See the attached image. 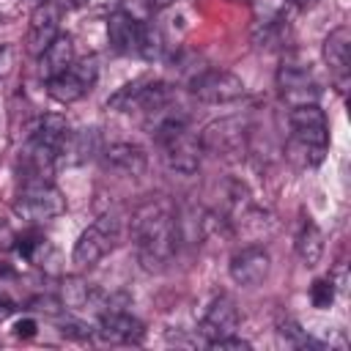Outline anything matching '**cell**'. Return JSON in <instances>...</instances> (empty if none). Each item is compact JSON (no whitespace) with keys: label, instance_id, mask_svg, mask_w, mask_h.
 Returning <instances> with one entry per match:
<instances>
[{"label":"cell","instance_id":"7a4b0ae2","mask_svg":"<svg viewBox=\"0 0 351 351\" xmlns=\"http://www.w3.org/2000/svg\"><path fill=\"white\" fill-rule=\"evenodd\" d=\"M288 159L302 167H315L329 148V121L318 104H299L288 112Z\"/></svg>","mask_w":351,"mask_h":351},{"label":"cell","instance_id":"83f0119b","mask_svg":"<svg viewBox=\"0 0 351 351\" xmlns=\"http://www.w3.org/2000/svg\"><path fill=\"white\" fill-rule=\"evenodd\" d=\"M148 3H151L154 11H159V8H167V5H173V3H178V0H148Z\"/></svg>","mask_w":351,"mask_h":351},{"label":"cell","instance_id":"30bf717a","mask_svg":"<svg viewBox=\"0 0 351 351\" xmlns=\"http://www.w3.org/2000/svg\"><path fill=\"white\" fill-rule=\"evenodd\" d=\"M269 269H271V258L261 244H247V247L236 250L230 255V263H228L230 280L236 285H244V288L263 282L269 277Z\"/></svg>","mask_w":351,"mask_h":351},{"label":"cell","instance_id":"7402d4cb","mask_svg":"<svg viewBox=\"0 0 351 351\" xmlns=\"http://www.w3.org/2000/svg\"><path fill=\"white\" fill-rule=\"evenodd\" d=\"M208 348H214V351H225V348H230V351H247L250 343L241 340V337H236V335L230 332V335H222V337L208 340Z\"/></svg>","mask_w":351,"mask_h":351},{"label":"cell","instance_id":"8fae6325","mask_svg":"<svg viewBox=\"0 0 351 351\" xmlns=\"http://www.w3.org/2000/svg\"><path fill=\"white\" fill-rule=\"evenodd\" d=\"M321 55H324V63L337 85L340 93H346L348 88V74H351V30L346 25L335 27L326 38H324V47H321Z\"/></svg>","mask_w":351,"mask_h":351},{"label":"cell","instance_id":"f546056e","mask_svg":"<svg viewBox=\"0 0 351 351\" xmlns=\"http://www.w3.org/2000/svg\"><path fill=\"white\" fill-rule=\"evenodd\" d=\"M228 3H247V0H228Z\"/></svg>","mask_w":351,"mask_h":351},{"label":"cell","instance_id":"ba28073f","mask_svg":"<svg viewBox=\"0 0 351 351\" xmlns=\"http://www.w3.org/2000/svg\"><path fill=\"white\" fill-rule=\"evenodd\" d=\"M197 140L203 145V154H214V156L239 154L244 148V143H247V121L239 118V115L217 118V121L203 126Z\"/></svg>","mask_w":351,"mask_h":351},{"label":"cell","instance_id":"f1b7e54d","mask_svg":"<svg viewBox=\"0 0 351 351\" xmlns=\"http://www.w3.org/2000/svg\"><path fill=\"white\" fill-rule=\"evenodd\" d=\"M291 3H293V5H299V8H310L315 0H291Z\"/></svg>","mask_w":351,"mask_h":351},{"label":"cell","instance_id":"2e32d148","mask_svg":"<svg viewBox=\"0 0 351 351\" xmlns=\"http://www.w3.org/2000/svg\"><path fill=\"white\" fill-rule=\"evenodd\" d=\"M140 19L126 11V8H118L107 16V38H110V47L121 55H137V41H140Z\"/></svg>","mask_w":351,"mask_h":351},{"label":"cell","instance_id":"484cf974","mask_svg":"<svg viewBox=\"0 0 351 351\" xmlns=\"http://www.w3.org/2000/svg\"><path fill=\"white\" fill-rule=\"evenodd\" d=\"M14 335L16 337H33L36 335V321L33 318H22L14 324Z\"/></svg>","mask_w":351,"mask_h":351},{"label":"cell","instance_id":"ffe728a7","mask_svg":"<svg viewBox=\"0 0 351 351\" xmlns=\"http://www.w3.org/2000/svg\"><path fill=\"white\" fill-rule=\"evenodd\" d=\"M162 52H165V38H162L159 27L151 25V22H143V25H140L137 55L145 58V60H156V58H162Z\"/></svg>","mask_w":351,"mask_h":351},{"label":"cell","instance_id":"1f68e13d","mask_svg":"<svg viewBox=\"0 0 351 351\" xmlns=\"http://www.w3.org/2000/svg\"><path fill=\"white\" fill-rule=\"evenodd\" d=\"M36 3H38V5H41V3H47V0H36Z\"/></svg>","mask_w":351,"mask_h":351},{"label":"cell","instance_id":"8992f818","mask_svg":"<svg viewBox=\"0 0 351 351\" xmlns=\"http://www.w3.org/2000/svg\"><path fill=\"white\" fill-rule=\"evenodd\" d=\"M189 90L203 104H230L247 93V85L228 69H197L189 74Z\"/></svg>","mask_w":351,"mask_h":351},{"label":"cell","instance_id":"cb8c5ba5","mask_svg":"<svg viewBox=\"0 0 351 351\" xmlns=\"http://www.w3.org/2000/svg\"><path fill=\"white\" fill-rule=\"evenodd\" d=\"M60 332L69 335V337H77V340H88V337L93 335L88 324H82V321H71V318L60 321Z\"/></svg>","mask_w":351,"mask_h":351},{"label":"cell","instance_id":"6da1fadb","mask_svg":"<svg viewBox=\"0 0 351 351\" xmlns=\"http://www.w3.org/2000/svg\"><path fill=\"white\" fill-rule=\"evenodd\" d=\"M129 233L134 241V252L137 261L143 263L145 271H162L181 241V230H178V211L170 200L156 197L143 203L129 222Z\"/></svg>","mask_w":351,"mask_h":351},{"label":"cell","instance_id":"4dcf8cb0","mask_svg":"<svg viewBox=\"0 0 351 351\" xmlns=\"http://www.w3.org/2000/svg\"><path fill=\"white\" fill-rule=\"evenodd\" d=\"M3 22H5V16H3V14H0V25H3Z\"/></svg>","mask_w":351,"mask_h":351},{"label":"cell","instance_id":"9c48e42d","mask_svg":"<svg viewBox=\"0 0 351 351\" xmlns=\"http://www.w3.org/2000/svg\"><path fill=\"white\" fill-rule=\"evenodd\" d=\"M99 156H101L104 170H110L121 178H140L148 170V154L137 143H126V140L110 143V145L101 148Z\"/></svg>","mask_w":351,"mask_h":351},{"label":"cell","instance_id":"3957f363","mask_svg":"<svg viewBox=\"0 0 351 351\" xmlns=\"http://www.w3.org/2000/svg\"><path fill=\"white\" fill-rule=\"evenodd\" d=\"M66 211V197L52 181H33L22 184L16 200H14V214L30 225H44L58 219Z\"/></svg>","mask_w":351,"mask_h":351},{"label":"cell","instance_id":"9a60e30c","mask_svg":"<svg viewBox=\"0 0 351 351\" xmlns=\"http://www.w3.org/2000/svg\"><path fill=\"white\" fill-rule=\"evenodd\" d=\"M58 22H60V5L55 0L36 5L33 16H30V27H27V49L33 55H41L52 44V38L60 33Z\"/></svg>","mask_w":351,"mask_h":351},{"label":"cell","instance_id":"5b68a950","mask_svg":"<svg viewBox=\"0 0 351 351\" xmlns=\"http://www.w3.org/2000/svg\"><path fill=\"white\" fill-rule=\"evenodd\" d=\"M96 80H99V60L93 55L80 58V60L74 58L69 69L47 80V93L60 104H74L93 90Z\"/></svg>","mask_w":351,"mask_h":351},{"label":"cell","instance_id":"ac0fdd59","mask_svg":"<svg viewBox=\"0 0 351 351\" xmlns=\"http://www.w3.org/2000/svg\"><path fill=\"white\" fill-rule=\"evenodd\" d=\"M296 255L304 266H315L324 255V233L321 228L307 217L296 233Z\"/></svg>","mask_w":351,"mask_h":351},{"label":"cell","instance_id":"d4e9b609","mask_svg":"<svg viewBox=\"0 0 351 351\" xmlns=\"http://www.w3.org/2000/svg\"><path fill=\"white\" fill-rule=\"evenodd\" d=\"M30 307L38 310V313H47V315H58L63 304H60V299H55V296H36V299L30 302Z\"/></svg>","mask_w":351,"mask_h":351},{"label":"cell","instance_id":"4fadbf2b","mask_svg":"<svg viewBox=\"0 0 351 351\" xmlns=\"http://www.w3.org/2000/svg\"><path fill=\"white\" fill-rule=\"evenodd\" d=\"M96 335L104 343H140L145 329L134 315H129L121 307H112V310H101L99 313Z\"/></svg>","mask_w":351,"mask_h":351},{"label":"cell","instance_id":"603a6c76","mask_svg":"<svg viewBox=\"0 0 351 351\" xmlns=\"http://www.w3.org/2000/svg\"><path fill=\"white\" fill-rule=\"evenodd\" d=\"M16 66V47L8 41V44H0V80H5Z\"/></svg>","mask_w":351,"mask_h":351},{"label":"cell","instance_id":"4316f807","mask_svg":"<svg viewBox=\"0 0 351 351\" xmlns=\"http://www.w3.org/2000/svg\"><path fill=\"white\" fill-rule=\"evenodd\" d=\"M11 313H14V304H11L8 299H3V296H0V324H3V321H5Z\"/></svg>","mask_w":351,"mask_h":351},{"label":"cell","instance_id":"5bb4252c","mask_svg":"<svg viewBox=\"0 0 351 351\" xmlns=\"http://www.w3.org/2000/svg\"><path fill=\"white\" fill-rule=\"evenodd\" d=\"M239 326V307L236 302L228 296V293H219L217 299H211V304L206 307L203 318H200V335L208 340L214 337H222V335H230L233 329Z\"/></svg>","mask_w":351,"mask_h":351},{"label":"cell","instance_id":"7c38bea8","mask_svg":"<svg viewBox=\"0 0 351 351\" xmlns=\"http://www.w3.org/2000/svg\"><path fill=\"white\" fill-rule=\"evenodd\" d=\"M104 148L101 132L96 126H82V129H69L60 154H58V167H80L90 159H96Z\"/></svg>","mask_w":351,"mask_h":351},{"label":"cell","instance_id":"e0dca14e","mask_svg":"<svg viewBox=\"0 0 351 351\" xmlns=\"http://www.w3.org/2000/svg\"><path fill=\"white\" fill-rule=\"evenodd\" d=\"M71 60H74V38L69 33H58L52 38V44L38 55V77L52 80L55 74L69 69Z\"/></svg>","mask_w":351,"mask_h":351},{"label":"cell","instance_id":"52a82bcc","mask_svg":"<svg viewBox=\"0 0 351 351\" xmlns=\"http://www.w3.org/2000/svg\"><path fill=\"white\" fill-rule=\"evenodd\" d=\"M277 93L288 107H299V104H318L321 99V85L315 80V74L302 66V63H291L285 60L277 69Z\"/></svg>","mask_w":351,"mask_h":351},{"label":"cell","instance_id":"277c9868","mask_svg":"<svg viewBox=\"0 0 351 351\" xmlns=\"http://www.w3.org/2000/svg\"><path fill=\"white\" fill-rule=\"evenodd\" d=\"M121 241V219L115 214H101L96 222H90L71 250V263L80 269L96 266L104 255H110Z\"/></svg>","mask_w":351,"mask_h":351},{"label":"cell","instance_id":"44dd1931","mask_svg":"<svg viewBox=\"0 0 351 351\" xmlns=\"http://www.w3.org/2000/svg\"><path fill=\"white\" fill-rule=\"evenodd\" d=\"M335 293H337V285L332 277H318L313 285H310V302L313 307L318 310H329L332 302H335Z\"/></svg>","mask_w":351,"mask_h":351},{"label":"cell","instance_id":"d6986e66","mask_svg":"<svg viewBox=\"0 0 351 351\" xmlns=\"http://www.w3.org/2000/svg\"><path fill=\"white\" fill-rule=\"evenodd\" d=\"M277 332H280L282 340H288V343L296 346V348H324V343L315 340L307 329H302L291 315H280V321H277Z\"/></svg>","mask_w":351,"mask_h":351}]
</instances>
